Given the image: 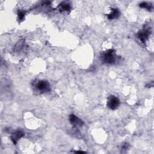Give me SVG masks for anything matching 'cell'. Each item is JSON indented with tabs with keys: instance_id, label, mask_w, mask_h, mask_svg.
Masks as SVG:
<instances>
[{
	"instance_id": "6da1fadb",
	"label": "cell",
	"mask_w": 154,
	"mask_h": 154,
	"mask_svg": "<svg viewBox=\"0 0 154 154\" xmlns=\"http://www.w3.org/2000/svg\"><path fill=\"white\" fill-rule=\"evenodd\" d=\"M117 56L114 50H109L102 54L101 60L107 64H113L116 61Z\"/></svg>"
},
{
	"instance_id": "7a4b0ae2",
	"label": "cell",
	"mask_w": 154,
	"mask_h": 154,
	"mask_svg": "<svg viewBox=\"0 0 154 154\" xmlns=\"http://www.w3.org/2000/svg\"><path fill=\"white\" fill-rule=\"evenodd\" d=\"M35 87L37 91L41 93H45L50 90V84L45 81H39L37 82L35 84Z\"/></svg>"
},
{
	"instance_id": "3957f363",
	"label": "cell",
	"mask_w": 154,
	"mask_h": 154,
	"mask_svg": "<svg viewBox=\"0 0 154 154\" xmlns=\"http://www.w3.org/2000/svg\"><path fill=\"white\" fill-rule=\"evenodd\" d=\"M120 105L119 99L116 96H110L107 101V106L111 110L117 109Z\"/></svg>"
},
{
	"instance_id": "277c9868",
	"label": "cell",
	"mask_w": 154,
	"mask_h": 154,
	"mask_svg": "<svg viewBox=\"0 0 154 154\" xmlns=\"http://www.w3.org/2000/svg\"><path fill=\"white\" fill-rule=\"evenodd\" d=\"M150 34V32L148 30H143L140 31L138 34V38L143 43H144L148 39Z\"/></svg>"
},
{
	"instance_id": "5b68a950",
	"label": "cell",
	"mask_w": 154,
	"mask_h": 154,
	"mask_svg": "<svg viewBox=\"0 0 154 154\" xmlns=\"http://www.w3.org/2000/svg\"><path fill=\"white\" fill-rule=\"evenodd\" d=\"M69 120H70L71 124L74 125V126H81L83 125V122L74 114H71L70 116V117H69Z\"/></svg>"
},
{
	"instance_id": "8992f818",
	"label": "cell",
	"mask_w": 154,
	"mask_h": 154,
	"mask_svg": "<svg viewBox=\"0 0 154 154\" xmlns=\"http://www.w3.org/2000/svg\"><path fill=\"white\" fill-rule=\"evenodd\" d=\"M120 15L119 10L117 9H113L110 13L108 14V19L110 20L118 18Z\"/></svg>"
},
{
	"instance_id": "52a82bcc",
	"label": "cell",
	"mask_w": 154,
	"mask_h": 154,
	"mask_svg": "<svg viewBox=\"0 0 154 154\" xmlns=\"http://www.w3.org/2000/svg\"><path fill=\"white\" fill-rule=\"evenodd\" d=\"M23 135H24V133L20 131H17L13 133L12 135V140L13 142L14 143H16L18 140L21 138Z\"/></svg>"
},
{
	"instance_id": "ba28073f",
	"label": "cell",
	"mask_w": 154,
	"mask_h": 154,
	"mask_svg": "<svg viewBox=\"0 0 154 154\" xmlns=\"http://www.w3.org/2000/svg\"><path fill=\"white\" fill-rule=\"evenodd\" d=\"M71 9V6L69 4L63 3L60 6V10L62 12H68Z\"/></svg>"
},
{
	"instance_id": "9c48e42d",
	"label": "cell",
	"mask_w": 154,
	"mask_h": 154,
	"mask_svg": "<svg viewBox=\"0 0 154 154\" xmlns=\"http://www.w3.org/2000/svg\"><path fill=\"white\" fill-rule=\"evenodd\" d=\"M140 7L143 9H147L148 10H150L152 9V6L151 4H149L146 2H143L140 3Z\"/></svg>"
},
{
	"instance_id": "30bf717a",
	"label": "cell",
	"mask_w": 154,
	"mask_h": 154,
	"mask_svg": "<svg viewBox=\"0 0 154 154\" xmlns=\"http://www.w3.org/2000/svg\"><path fill=\"white\" fill-rule=\"evenodd\" d=\"M25 12L23 11V10H19L18 12V19L19 20H22L24 19L25 17Z\"/></svg>"
}]
</instances>
